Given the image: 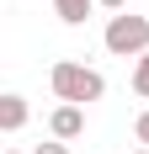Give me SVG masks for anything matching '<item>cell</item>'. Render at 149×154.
Segmentation results:
<instances>
[{
    "instance_id": "obj_7",
    "label": "cell",
    "mask_w": 149,
    "mask_h": 154,
    "mask_svg": "<svg viewBox=\"0 0 149 154\" xmlns=\"http://www.w3.org/2000/svg\"><path fill=\"white\" fill-rule=\"evenodd\" d=\"M133 133H138V143L149 149V112H138V122H133Z\"/></svg>"
},
{
    "instance_id": "obj_10",
    "label": "cell",
    "mask_w": 149,
    "mask_h": 154,
    "mask_svg": "<svg viewBox=\"0 0 149 154\" xmlns=\"http://www.w3.org/2000/svg\"><path fill=\"white\" fill-rule=\"evenodd\" d=\"M5 154H21V149H5Z\"/></svg>"
},
{
    "instance_id": "obj_1",
    "label": "cell",
    "mask_w": 149,
    "mask_h": 154,
    "mask_svg": "<svg viewBox=\"0 0 149 154\" xmlns=\"http://www.w3.org/2000/svg\"><path fill=\"white\" fill-rule=\"evenodd\" d=\"M48 85H53V96L69 101V106H90V101L106 96V80L96 75V69H85V64H74V59L53 64V69H48Z\"/></svg>"
},
{
    "instance_id": "obj_5",
    "label": "cell",
    "mask_w": 149,
    "mask_h": 154,
    "mask_svg": "<svg viewBox=\"0 0 149 154\" xmlns=\"http://www.w3.org/2000/svg\"><path fill=\"white\" fill-rule=\"evenodd\" d=\"M90 5H96V0H53V11H59L64 27H80V21L90 16Z\"/></svg>"
},
{
    "instance_id": "obj_11",
    "label": "cell",
    "mask_w": 149,
    "mask_h": 154,
    "mask_svg": "<svg viewBox=\"0 0 149 154\" xmlns=\"http://www.w3.org/2000/svg\"><path fill=\"white\" fill-rule=\"evenodd\" d=\"M133 154H149V149H133Z\"/></svg>"
},
{
    "instance_id": "obj_9",
    "label": "cell",
    "mask_w": 149,
    "mask_h": 154,
    "mask_svg": "<svg viewBox=\"0 0 149 154\" xmlns=\"http://www.w3.org/2000/svg\"><path fill=\"white\" fill-rule=\"evenodd\" d=\"M96 5H106V11H128V0H96Z\"/></svg>"
},
{
    "instance_id": "obj_3",
    "label": "cell",
    "mask_w": 149,
    "mask_h": 154,
    "mask_svg": "<svg viewBox=\"0 0 149 154\" xmlns=\"http://www.w3.org/2000/svg\"><path fill=\"white\" fill-rule=\"evenodd\" d=\"M48 128H53V138H59V143H69V138H80V133H85V112L64 101V106L48 117Z\"/></svg>"
},
{
    "instance_id": "obj_8",
    "label": "cell",
    "mask_w": 149,
    "mask_h": 154,
    "mask_svg": "<svg viewBox=\"0 0 149 154\" xmlns=\"http://www.w3.org/2000/svg\"><path fill=\"white\" fill-rule=\"evenodd\" d=\"M32 154H69V143H59V138H53V143H37Z\"/></svg>"
},
{
    "instance_id": "obj_6",
    "label": "cell",
    "mask_w": 149,
    "mask_h": 154,
    "mask_svg": "<svg viewBox=\"0 0 149 154\" xmlns=\"http://www.w3.org/2000/svg\"><path fill=\"white\" fill-rule=\"evenodd\" d=\"M133 96H144V101H149V53L138 59V69H133Z\"/></svg>"
},
{
    "instance_id": "obj_2",
    "label": "cell",
    "mask_w": 149,
    "mask_h": 154,
    "mask_svg": "<svg viewBox=\"0 0 149 154\" xmlns=\"http://www.w3.org/2000/svg\"><path fill=\"white\" fill-rule=\"evenodd\" d=\"M101 43H106V53H117V59H144V53H149V16L117 11L112 21H106Z\"/></svg>"
},
{
    "instance_id": "obj_4",
    "label": "cell",
    "mask_w": 149,
    "mask_h": 154,
    "mask_svg": "<svg viewBox=\"0 0 149 154\" xmlns=\"http://www.w3.org/2000/svg\"><path fill=\"white\" fill-rule=\"evenodd\" d=\"M0 128L5 133H21L27 128V96H0Z\"/></svg>"
}]
</instances>
